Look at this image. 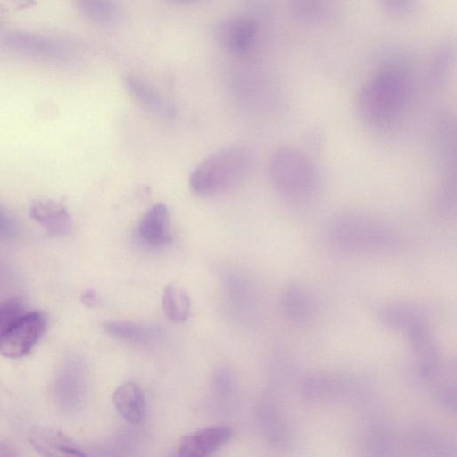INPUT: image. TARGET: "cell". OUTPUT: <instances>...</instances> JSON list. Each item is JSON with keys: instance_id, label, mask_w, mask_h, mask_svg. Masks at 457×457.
<instances>
[{"instance_id": "cell-22", "label": "cell", "mask_w": 457, "mask_h": 457, "mask_svg": "<svg viewBox=\"0 0 457 457\" xmlns=\"http://www.w3.org/2000/svg\"><path fill=\"white\" fill-rule=\"evenodd\" d=\"M81 302L87 307H96L99 303V298L96 291L88 289L81 295Z\"/></svg>"}, {"instance_id": "cell-16", "label": "cell", "mask_w": 457, "mask_h": 457, "mask_svg": "<svg viewBox=\"0 0 457 457\" xmlns=\"http://www.w3.org/2000/svg\"><path fill=\"white\" fill-rule=\"evenodd\" d=\"M81 12L91 21L103 25L117 24L122 17L119 3L106 0H86L79 2Z\"/></svg>"}, {"instance_id": "cell-15", "label": "cell", "mask_w": 457, "mask_h": 457, "mask_svg": "<svg viewBox=\"0 0 457 457\" xmlns=\"http://www.w3.org/2000/svg\"><path fill=\"white\" fill-rule=\"evenodd\" d=\"M379 316L387 327L406 334L426 323L422 314L416 308L406 304L386 306L381 310Z\"/></svg>"}, {"instance_id": "cell-8", "label": "cell", "mask_w": 457, "mask_h": 457, "mask_svg": "<svg viewBox=\"0 0 457 457\" xmlns=\"http://www.w3.org/2000/svg\"><path fill=\"white\" fill-rule=\"evenodd\" d=\"M30 217L53 236H64L70 232L71 220L61 203L48 198L34 200L29 206Z\"/></svg>"}, {"instance_id": "cell-14", "label": "cell", "mask_w": 457, "mask_h": 457, "mask_svg": "<svg viewBox=\"0 0 457 457\" xmlns=\"http://www.w3.org/2000/svg\"><path fill=\"white\" fill-rule=\"evenodd\" d=\"M282 304L287 316L295 323L306 322L313 312L312 297L299 285H291L285 290Z\"/></svg>"}, {"instance_id": "cell-7", "label": "cell", "mask_w": 457, "mask_h": 457, "mask_svg": "<svg viewBox=\"0 0 457 457\" xmlns=\"http://www.w3.org/2000/svg\"><path fill=\"white\" fill-rule=\"evenodd\" d=\"M233 430L219 425L191 432L180 440L179 457H209L232 436Z\"/></svg>"}, {"instance_id": "cell-2", "label": "cell", "mask_w": 457, "mask_h": 457, "mask_svg": "<svg viewBox=\"0 0 457 457\" xmlns=\"http://www.w3.org/2000/svg\"><path fill=\"white\" fill-rule=\"evenodd\" d=\"M253 164V154L245 145H229L204 159L189 179L192 191L201 196L223 192L242 180Z\"/></svg>"}, {"instance_id": "cell-3", "label": "cell", "mask_w": 457, "mask_h": 457, "mask_svg": "<svg viewBox=\"0 0 457 457\" xmlns=\"http://www.w3.org/2000/svg\"><path fill=\"white\" fill-rule=\"evenodd\" d=\"M269 170L275 187L290 199L305 200L318 189L319 177L313 162L294 147L283 146L275 151Z\"/></svg>"}, {"instance_id": "cell-6", "label": "cell", "mask_w": 457, "mask_h": 457, "mask_svg": "<svg viewBox=\"0 0 457 457\" xmlns=\"http://www.w3.org/2000/svg\"><path fill=\"white\" fill-rule=\"evenodd\" d=\"M257 29V23L252 17L231 16L217 22L213 34L224 49L235 54H243L253 44Z\"/></svg>"}, {"instance_id": "cell-11", "label": "cell", "mask_w": 457, "mask_h": 457, "mask_svg": "<svg viewBox=\"0 0 457 457\" xmlns=\"http://www.w3.org/2000/svg\"><path fill=\"white\" fill-rule=\"evenodd\" d=\"M113 404L119 413L132 424L140 423L145 415V400L140 386L134 382H125L116 388Z\"/></svg>"}, {"instance_id": "cell-10", "label": "cell", "mask_w": 457, "mask_h": 457, "mask_svg": "<svg viewBox=\"0 0 457 457\" xmlns=\"http://www.w3.org/2000/svg\"><path fill=\"white\" fill-rule=\"evenodd\" d=\"M124 85L129 94L153 113L165 118L175 114L173 106L152 85L141 78L127 75L124 78Z\"/></svg>"}, {"instance_id": "cell-9", "label": "cell", "mask_w": 457, "mask_h": 457, "mask_svg": "<svg viewBox=\"0 0 457 457\" xmlns=\"http://www.w3.org/2000/svg\"><path fill=\"white\" fill-rule=\"evenodd\" d=\"M138 233L152 245H164L171 242L170 212L164 204L158 203L147 210L139 222Z\"/></svg>"}, {"instance_id": "cell-18", "label": "cell", "mask_w": 457, "mask_h": 457, "mask_svg": "<svg viewBox=\"0 0 457 457\" xmlns=\"http://www.w3.org/2000/svg\"><path fill=\"white\" fill-rule=\"evenodd\" d=\"M104 330L112 337L133 343H147L156 332L145 325L120 320H110L104 324Z\"/></svg>"}, {"instance_id": "cell-17", "label": "cell", "mask_w": 457, "mask_h": 457, "mask_svg": "<svg viewBox=\"0 0 457 457\" xmlns=\"http://www.w3.org/2000/svg\"><path fill=\"white\" fill-rule=\"evenodd\" d=\"M162 309L166 316L174 322L185 321L190 312V298L179 287L166 285L162 296Z\"/></svg>"}, {"instance_id": "cell-1", "label": "cell", "mask_w": 457, "mask_h": 457, "mask_svg": "<svg viewBox=\"0 0 457 457\" xmlns=\"http://www.w3.org/2000/svg\"><path fill=\"white\" fill-rule=\"evenodd\" d=\"M405 77L396 69L374 74L361 88L358 107L363 119L377 128H386L397 120L406 101Z\"/></svg>"}, {"instance_id": "cell-5", "label": "cell", "mask_w": 457, "mask_h": 457, "mask_svg": "<svg viewBox=\"0 0 457 457\" xmlns=\"http://www.w3.org/2000/svg\"><path fill=\"white\" fill-rule=\"evenodd\" d=\"M46 319L39 312H26L0 337V353L11 359L27 355L43 335Z\"/></svg>"}, {"instance_id": "cell-12", "label": "cell", "mask_w": 457, "mask_h": 457, "mask_svg": "<svg viewBox=\"0 0 457 457\" xmlns=\"http://www.w3.org/2000/svg\"><path fill=\"white\" fill-rule=\"evenodd\" d=\"M29 441L42 457H87L54 430L36 429L31 433Z\"/></svg>"}, {"instance_id": "cell-20", "label": "cell", "mask_w": 457, "mask_h": 457, "mask_svg": "<svg viewBox=\"0 0 457 457\" xmlns=\"http://www.w3.org/2000/svg\"><path fill=\"white\" fill-rule=\"evenodd\" d=\"M21 299L13 297L0 303V337L25 314Z\"/></svg>"}, {"instance_id": "cell-13", "label": "cell", "mask_w": 457, "mask_h": 457, "mask_svg": "<svg viewBox=\"0 0 457 457\" xmlns=\"http://www.w3.org/2000/svg\"><path fill=\"white\" fill-rule=\"evenodd\" d=\"M343 387L341 378L329 373H315L303 380L302 395L310 402H324L339 396Z\"/></svg>"}, {"instance_id": "cell-4", "label": "cell", "mask_w": 457, "mask_h": 457, "mask_svg": "<svg viewBox=\"0 0 457 457\" xmlns=\"http://www.w3.org/2000/svg\"><path fill=\"white\" fill-rule=\"evenodd\" d=\"M336 242L351 250L387 251L397 245V236L385 224L360 214L339 218L334 225Z\"/></svg>"}, {"instance_id": "cell-21", "label": "cell", "mask_w": 457, "mask_h": 457, "mask_svg": "<svg viewBox=\"0 0 457 457\" xmlns=\"http://www.w3.org/2000/svg\"><path fill=\"white\" fill-rule=\"evenodd\" d=\"M16 232V225L11 216L0 207V238L12 237Z\"/></svg>"}, {"instance_id": "cell-23", "label": "cell", "mask_w": 457, "mask_h": 457, "mask_svg": "<svg viewBox=\"0 0 457 457\" xmlns=\"http://www.w3.org/2000/svg\"><path fill=\"white\" fill-rule=\"evenodd\" d=\"M0 457H15L12 449L6 444H0Z\"/></svg>"}, {"instance_id": "cell-19", "label": "cell", "mask_w": 457, "mask_h": 457, "mask_svg": "<svg viewBox=\"0 0 457 457\" xmlns=\"http://www.w3.org/2000/svg\"><path fill=\"white\" fill-rule=\"evenodd\" d=\"M432 398L436 404L448 412H454L457 408V391L455 383L445 379L433 382Z\"/></svg>"}]
</instances>
